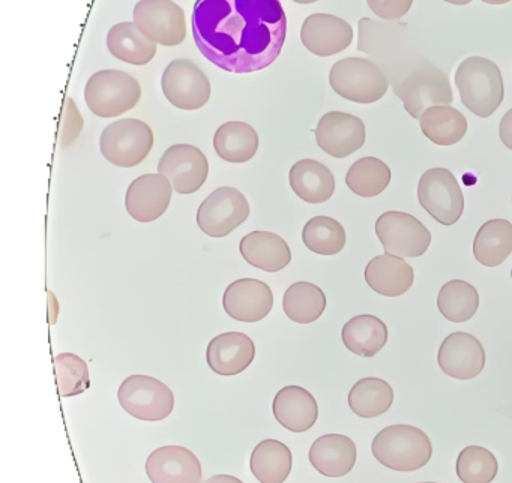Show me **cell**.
<instances>
[{"instance_id": "cell-38", "label": "cell", "mask_w": 512, "mask_h": 483, "mask_svg": "<svg viewBox=\"0 0 512 483\" xmlns=\"http://www.w3.org/2000/svg\"><path fill=\"white\" fill-rule=\"evenodd\" d=\"M499 462L482 446H467L457 459V476L463 483H491L496 479Z\"/></svg>"}, {"instance_id": "cell-7", "label": "cell", "mask_w": 512, "mask_h": 483, "mask_svg": "<svg viewBox=\"0 0 512 483\" xmlns=\"http://www.w3.org/2000/svg\"><path fill=\"white\" fill-rule=\"evenodd\" d=\"M154 147V132L139 119H121L110 123L100 138L104 158L121 168H133L148 158Z\"/></svg>"}, {"instance_id": "cell-37", "label": "cell", "mask_w": 512, "mask_h": 483, "mask_svg": "<svg viewBox=\"0 0 512 483\" xmlns=\"http://www.w3.org/2000/svg\"><path fill=\"white\" fill-rule=\"evenodd\" d=\"M302 240L314 254L335 255L346 245V230L337 219L316 216L305 224Z\"/></svg>"}, {"instance_id": "cell-43", "label": "cell", "mask_w": 512, "mask_h": 483, "mask_svg": "<svg viewBox=\"0 0 512 483\" xmlns=\"http://www.w3.org/2000/svg\"><path fill=\"white\" fill-rule=\"evenodd\" d=\"M203 483H244L238 477L230 476V474H217V476L209 477Z\"/></svg>"}, {"instance_id": "cell-32", "label": "cell", "mask_w": 512, "mask_h": 483, "mask_svg": "<svg viewBox=\"0 0 512 483\" xmlns=\"http://www.w3.org/2000/svg\"><path fill=\"white\" fill-rule=\"evenodd\" d=\"M511 252V222L506 219H491L482 224L473 242V254L482 266H500Z\"/></svg>"}, {"instance_id": "cell-1", "label": "cell", "mask_w": 512, "mask_h": 483, "mask_svg": "<svg viewBox=\"0 0 512 483\" xmlns=\"http://www.w3.org/2000/svg\"><path fill=\"white\" fill-rule=\"evenodd\" d=\"M191 26L200 53L233 74L271 66L287 35L280 0H197Z\"/></svg>"}, {"instance_id": "cell-39", "label": "cell", "mask_w": 512, "mask_h": 483, "mask_svg": "<svg viewBox=\"0 0 512 483\" xmlns=\"http://www.w3.org/2000/svg\"><path fill=\"white\" fill-rule=\"evenodd\" d=\"M55 374L59 395L64 398L82 395L91 386L88 363L73 353H62L55 357Z\"/></svg>"}, {"instance_id": "cell-28", "label": "cell", "mask_w": 512, "mask_h": 483, "mask_svg": "<svg viewBox=\"0 0 512 483\" xmlns=\"http://www.w3.org/2000/svg\"><path fill=\"white\" fill-rule=\"evenodd\" d=\"M217 155L227 162L242 164L254 158L259 149V135L253 126L239 120L223 123L214 135Z\"/></svg>"}, {"instance_id": "cell-20", "label": "cell", "mask_w": 512, "mask_h": 483, "mask_svg": "<svg viewBox=\"0 0 512 483\" xmlns=\"http://www.w3.org/2000/svg\"><path fill=\"white\" fill-rule=\"evenodd\" d=\"M301 41L316 56H334L352 44L353 29L337 15L313 14L302 24Z\"/></svg>"}, {"instance_id": "cell-11", "label": "cell", "mask_w": 512, "mask_h": 483, "mask_svg": "<svg viewBox=\"0 0 512 483\" xmlns=\"http://www.w3.org/2000/svg\"><path fill=\"white\" fill-rule=\"evenodd\" d=\"M250 216L247 197L232 186H221L197 210V225L211 237H226Z\"/></svg>"}, {"instance_id": "cell-26", "label": "cell", "mask_w": 512, "mask_h": 483, "mask_svg": "<svg viewBox=\"0 0 512 483\" xmlns=\"http://www.w3.org/2000/svg\"><path fill=\"white\" fill-rule=\"evenodd\" d=\"M290 188L308 204L328 201L335 192V177L332 171L316 159H301L289 173Z\"/></svg>"}, {"instance_id": "cell-24", "label": "cell", "mask_w": 512, "mask_h": 483, "mask_svg": "<svg viewBox=\"0 0 512 483\" xmlns=\"http://www.w3.org/2000/svg\"><path fill=\"white\" fill-rule=\"evenodd\" d=\"M365 281L371 290L386 297L403 296L415 281L413 267L397 255L374 257L365 267Z\"/></svg>"}, {"instance_id": "cell-13", "label": "cell", "mask_w": 512, "mask_h": 483, "mask_svg": "<svg viewBox=\"0 0 512 483\" xmlns=\"http://www.w3.org/2000/svg\"><path fill=\"white\" fill-rule=\"evenodd\" d=\"M133 17L136 26L157 44L176 47L187 36L184 11L172 0H140Z\"/></svg>"}, {"instance_id": "cell-30", "label": "cell", "mask_w": 512, "mask_h": 483, "mask_svg": "<svg viewBox=\"0 0 512 483\" xmlns=\"http://www.w3.org/2000/svg\"><path fill=\"white\" fill-rule=\"evenodd\" d=\"M292 464L289 447L274 438L260 441L251 453V473L260 483L286 482L292 471Z\"/></svg>"}, {"instance_id": "cell-40", "label": "cell", "mask_w": 512, "mask_h": 483, "mask_svg": "<svg viewBox=\"0 0 512 483\" xmlns=\"http://www.w3.org/2000/svg\"><path fill=\"white\" fill-rule=\"evenodd\" d=\"M373 14L383 20H397L412 8L413 0H367Z\"/></svg>"}, {"instance_id": "cell-2", "label": "cell", "mask_w": 512, "mask_h": 483, "mask_svg": "<svg viewBox=\"0 0 512 483\" xmlns=\"http://www.w3.org/2000/svg\"><path fill=\"white\" fill-rule=\"evenodd\" d=\"M455 86L464 107L479 117H490L505 96L502 72L487 57L472 56L463 60L455 72Z\"/></svg>"}, {"instance_id": "cell-16", "label": "cell", "mask_w": 512, "mask_h": 483, "mask_svg": "<svg viewBox=\"0 0 512 483\" xmlns=\"http://www.w3.org/2000/svg\"><path fill=\"white\" fill-rule=\"evenodd\" d=\"M485 350L481 341L466 332L446 336L437 353V362L443 374L457 380H472L485 366Z\"/></svg>"}, {"instance_id": "cell-31", "label": "cell", "mask_w": 512, "mask_h": 483, "mask_svg": "<svg viewBox=\"0 0 512 483\" xmlns=\"http://www.w3.org/2000/svg\"><path fill=\"white\" fill-rule=\"evenodd\" d=\"M422 134L437 146H454L467 132V119L451 105H434L422 113Z\"/></svg>"}, {"instance_id": "cell-47", "label": "cell", "mask_w": 512, "mask_h": 483, "mask_svg": "<svg viewBox=\"0 0 512 483\" xmlns=\"http://www.w3.org/2000/svg\"><path fill=\"white\" fill-rule=\"evenodd\" d=\"M421 483H436V482H421Z\"/></svg>"}, {"instance_id": "cell-42", "label": "cell", "mask_w": 512, "mask_h": 483, "mask_svg": "<svg viewBox=\"0 0 512 483\" xmlns=\"http://www.w3.org/2000/svg\"><path fill=\"white\" fill-rule=\"evenodd\" d=\"M499 135L502 143L512 150V108L506 111L505 116L500 120Z\"/></svg>"}, {"instance_id": "cell-5", "label": "cell", "mask_w": 512, "mask_h": 483, "mask_svg": "<svg viewBox=\"0 0 512 483\" xmlns=\"http://www.w3.org/2000/svg\"><path fill=\"white\" fill-rule=\"evenodd\" d=\"M394 92L403 101L407 113L415 119H421L427 108L451 105L454 101L448 75L424 59L400 81H394Z\"/></svg>"}, {"instance_id": "cell-46", "label": "cell", "mask_w": 512, "mask_h": 483, "mask_svg": "<svg viewBox=\"0 0 512 483\" xmlns=\"http://www.w3.org/2000/svg\"><path fill=\"white\" fill-rule=\"evenodd\" d=\"M293 2L301 3V5H310V3L319 2V0H293Z\"/></svg>"}, {"instance_id": "cell-9", "label": "cell", "mask_w": 512, "mask_h": 483, "mask_svg": "<svg viewBox=\"0 0 512 483\" xmlns=\"http://www.w3.org/2000/svg\"><path fill=\"white\" fill-rule=\"evenodd\" d=\"M419 204L442 225H452L461 218L464 197L457 179L446 168H431L418 183Z\"/></svg>"}, {"instance_id": "cell-35", "label": "cell", "mask_w": 512, "mask_h": 483, "mask_svg": "<svg viewBox=\"0 0 512 483\" xmlns=\"http://www.w3.org/2000/svg\"><path fill=\"white\" fill-rule=\"evenodd\" d=\"M478 290L469 282L452 279L440 288L437 308L446 320L464 323L478 311Z\"/></svg>"}, {"instance_id": "cell-29", "label": "cell", "mask_w": 512, "mask_h": 483, "mask_svg": "<svg viewBox=\"0 0 512 483\" xmlns=\"http://www.w3.org/2000/svg\"><path fill=\"white\" fill-rule=\"evenodd\" d=\"M341 338L347 350L352 353L373 357L388 342V327L374 315H356L344 324Z\"/></svg>"}, {"instance_id": "cell-12", "label": "cell", "mask_w": 512, "mask_h": 483, "mask_svg": "<svg viewBox=\"0 0 512 483\" xmlns=\"http://www.w3.org/2000/svg\"><path fill=\"white\" fill-rule=\"evenodd\" d=\"M164 96L179 110L205 107L211 98V83L205 72L188 59H176L164 69L161 78Z\"/></svg>"}, {"instance_id": "cell-45", "label": "cell", "mask_w": 512, "mask_h": 483, "mask_svg": "<svg viewBox=\"0 0 512 483\" xmlns=\"http://www.w3.org/2000/svg\"><path fill=\"white\" fill-rule=\"evenodd\" d=\"M484 3H488V5H505V3L511 2V0H482Z\"/></svg>"}, {"instance_id": "cell-22", "label": "cell", "mask_w": 512, "mask_h": 483, "mask_svg": "<svg viewBox=\"0 0 512 483\" xmlns=\"http://www.w3.org/2000/svg\"><path fill=\"white\" fill-rule=\"evenodd\" d=\"M308 458L323 476L343 477L355 467L358 450L352 438L341 434H326L314 441Z\"/></svg>"}, {"instance_id": "cell-10", "label": "cell", "mask_w": 512, "mask_h": 483, "mask_svg": "<svg viewBox=\"0 0 512 483\" xmlns=\"http://www.w3.org/2000/svg\"><path fill=\"white\" fill-rule=\"evenodd\" d=\"M376 234L385 254L401 258L421 257L430 248L431 233L424 224L409 213H383L376 222Z\"/></svg>"}, {"instance_id": "cell-25", "label": "cell", "mask_w": 512, "mask_h": 483, "mask_svg": "<svg viewBox=\"0 0 512 483\" xmlns=\"http://www.w3.org/2000/svg\"><path fill=\"white\" fill-rule=\"evenodd\" d=\"M239 251L248 264L265 272L283 270L292 260L289 243L271 231L259 230L248 233L242 237Z\"/></svg>"}, {"instance_id": "cell-18", "label": "cell", "mask_w": 512, "mask_h": 483, "mask_svg": "<svg viewBox=\"0 0 512 483\" xmlns=\"http://www.w3.org/2000/svg\"><path fill=\"white\" fill-rule=\"evenodd\" d=\"M224 311L233 320L257 323L268 317L274 306V294L268 284L259 279L242 278L224 291Z\"/></svg>"}, {"instance_id": "cell-23", "label": "cell", "mask_w": 512, "mask_h": 483, "mask_svg": "<svg viewBox=\"0 0 512 483\" xmlns=\"http://www.w3.org/2000/svg\"><path fill=\"white\" fill-rule=\"evenodd\" d=\"M275 419L292 432L308 431L319 417L316 398L301 386H286L275 395L272 404Z\"/></svg>"}, {"instance_id": "cell-4", "label": "cell", "mask_w": 512, "mask_h": 483, "mask_svg": "<svg viewBox=\"0 0 512 483\" xmlns=\"http://www.w3.org/2000/svg\"><path fill=\"white\" fill-rule=\"evenodd\" d=\"M329 83L341 98L358 104L380 101L389 89L383 69L364 57H346L335 62L329 72Z\"/></svg>"}, {"instance_id": "cell-36", "label": "cell", "mask_w": 512, "mask_h": 483, "mask_svg": "<svg viewBox=\"0 0 512 483\" xmlns=\"http://www.w3.org/2000/svg\"><path fill=\"white\" fill-rule=\"evenodd\" d=\"M391 168L374 156L358 159L346 174V185L359 197H376L388 188Z\"/></svg>"}, {"instance_id": "cell-8", "label": "cell", "mask_w": 512, "mask_h": 483, "mask_svg": "<svg viewBox=\"0 0 512 483\" xmlns=\"http://www.w3.org/2000/svg\"><path fill=\"white\" fill-rule=\"evenodd\" d=\"M121 407L145 422L167 419L175 408V396L169 386L151 375H130L118 390Z\"/></svg>"}, {"instance_id": "cell-27", "label": "cell", "mask_w": 512, "mask_h": 483, "mask_svg": "<svg viewBox=\"0 0 512 483\" xmlns=\"http://www.w3.org/2000/svg\"><path fill=\"white\" fill-rule=\"evenodd\" d=\"M110 53L130 65L142 66L151 62L157 54V42L145 35L136 23L125 21L116 24L107 35Z\"/></svg>"}, {"instance_id": "cell-6", "label": "cell", "mask_w": 512, "mask_h": 483, "mask_svg": "<svg viewBox=\"0 0 512 483\" xmlns=\"http://www.w3.org/2000/svg\"><path fill=\"white\" fill-rule=\"evenodd\" d=\"M142 96V87L133 75L119 69H104L89 78L85 99L89 110L100 117H118L133 110Z\"/></svg>"}, {"instance_id": "cell-41", "label": "cell", "mask_w": 512, "mask_h": 483, "mask_svg": "<svg viewBox=\"0 0 512 483\" xmlns=\"http://www.w3.org/2000/svg\"><path fill=\"white\" fill-rule=\"evenodd\" d=\"M79 116L80 114L79 111H77L76 104L68 98L67 101H65L64 141H62L64 147L73 143L77 135H79L80 129H82L79 128V126H74V119H77Z\"/></svg>"}, {"instance_id": "cell-3", "label": "cell", "mask_w": 512, "mask_h": 483, "mask_svg": "<svg viewBox=\"0 0 512 483\" xmlns=\"http://www.w3.org/2000/svg\"><path fill=\"white\" fill-rule=\"evenodd\" d=\"M371 452L389 470L410 473L428 464L433 455V444L416 426L391 425L374 437Z\"/></svg>"}, {"instance_id": "cell-21", "label": "cell", "mask_w": 512, "mask_h": 483, "mask_svg": "<svg viewBox=\"0 0 512 483\" xmlns=\"http://www.w3.org/2000/svg\"><path fill=\"white\" fill-rule=\"evenodd\" d=\"M256 345L241 332H226L215 336L206 350L209 368L218 375H238L253 363Z\"/></svg>"}, {"instance_id": "cell-48", "label": "cell", "mask_w": 512, "mask_h": 483, "mask_svg": "<svg viewBox=\"0 0 512 483\" xmlns=\"http://www.w3.org/2000/svg\"><path fill=\"white\" fill-rule=\"evenodd\" d=\"M511 278H512V270H511Z\"/></svg>"}, {"instance_id": "cell-44", "label": "cell", "mask_w": 512, "mask_h": 483, "mask_svg": "<svg viewBox=\"0 0 512 483\" xmlns=\"http://www.w3.org/2000/svg\"><path fill=\"white\" fill-rule=\"evenodd\" d=\"M443 2L451 3V5H469L472 0H443Z\"/></svg>"}, {"instance_id": "cell-19", "label": "cell", "mask_w": 512, "mask_h": 483, "mask_svg": "<svg viewBox=\"0 0 512 483\" xmlns=\"http://www.w3.org/2000/svg\"><path fill=\"white\" fill-rule=\"evenodd\" d=\"M146 474L152 483H203L200 459L184 446L154 450L146 459Z\"/></svg>"}, {"instance_id": "cell-17", "label": "cell", "mask_w": 512, "mask_h": 483, "mask_svg": "<svg viewBox=\"0 0 512 483\" xmlns=\"http://www.w3.org/2000/svg\"><path fill=\"white\" fill-rule=\"evenodd\" d=\"M172 189V182L163 174H143L128 186L125 207L136 221H155L169 209Z\"/></svg>"}, {"instance_id": "cell-33", "label": "cell", "mask_w": 512, "mask_h": 483, "mask_svg": "<svg viewBox=\"0 0 512 483\" xmlns=\"http://www.w3.org/2000/svg\"><path fill=\"white\" fill-rule=\"evenodd\" d=\"M394 402V390L382 378L367 377L355 383L349 393L350 410L356 416L373 419L386 413Z\"/></svg>"}, {"instance_id": "cell-15", "label": "cell", "mask_w": 512, "mask_h": 483, "mask_svg": "<svg viewBox=\"0 0 512 483\" xmlns=\"http://www.w3.org/2000/svg\"><path fill=\"white\" fill-rule=\"evenodd\" d=\"M316 141L332 158H347L364 146V122L344 111H329L317 123Z\"/></svg>"}, {"instance_id": "cell-14", "label": "cell", "mask_w": 512, "mask_h": 483, "mask_svg": "<svg viewBox=\"0 0 512 483\" xmlns=\"http://www.w3.org/2000/svg\"><path fill=\"white\" fill-rule=\"evenodd\" d=\"M158 173L172 182L178 194H194L208 179V158L199 147L191 144H173L160 159Z\"/></svg>"}, {"instance_id": "cell-34", "label": "cell", "mask_w": 512, "mask_h": 483, "mask_svg": "<svg viewBox=\"0 0 512 483\" xmlns=\"http://www.w3.org/2000/svg\"><path fill=\"white\" fill-rule=\"evenodd\" d=\"M326 296L322 288L311 282H295L283 297L284 314L298 324H310L322 317Z\"/></svg>"}]
</instances>
